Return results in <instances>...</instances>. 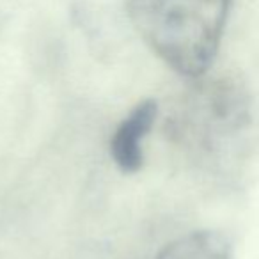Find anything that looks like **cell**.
Wrapping results in <instances>:
<instances>
[{
  "label": "cell",
  "instance_id": "obj_2",
  "mask_svg": "<svg viewBox=\"0 0 259 259\" xmlns=\"http://www.w3.org/2000/svg\"><path fill=\"white\" fill-rule=\"evenodd\" d=\"M156 115L158 103L155 100H142L115 128L110 139V156L121 172L135 174L142 167V142L151 132Z\"/></svg>",
  "mask_w": 259,
  "mask_h": 259
},
{
  "label": "cell",
  "instance_id": "obj_1",
  "mask_svg": "<svg viewBox=\"0 0 259 259\" xmlns=\"http://www.w3.org/2000/svg\"><path fill=\"white\" fill-rule=\"evenodd\" d=\"M233 0H128L130 20L169 68L199 78L211 68Z\"/></svg>",
  "mask_w": 259,
  "mask_h": 259
},
{
  "label": "cell",
  "instance_id": "obj_3",
  "mask_svg": "<svg viewBox=\"0 0 259 259\" xmlns=\"http://www.w3.org/2000/svg\"><path fill=\"white\" fill-rule=\"evenodd\" d=\"M156 259H231V245L215 231H194L167 245Z\"/></svg>",
  "mask_w": 259,
  "mask_h": 259
}]
</instances>
